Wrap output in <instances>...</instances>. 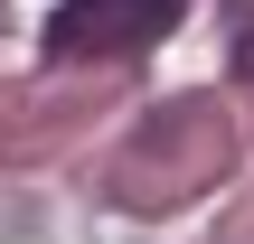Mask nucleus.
<instances>
[{"label": "nucleus", "mask_w": 254, "mask_h": 244, "mask_svg": "<svg viewBox=\"0 0 254 244\" xmlns=\"http://www.w3.org/2000/svg\"><path fill=\"white\" fill-rule=\"evenodd\" d=\"M189 19V0H57L47 56H141Z\"/></svg>", "instance_id": "nucleus-1"}, {"label": "nucleus", "mask_w": 254, "mask_h": 244, "mask_svg": "<svg viewBox=\"0 0 254 244\" xmlns=\"http://www.w3.org/2000/svg\"><path fill=\"white\" fill-rule=\"evenodd\" d=\"M236 75H254V19L236 28Z\"/></svg>", "instance_id": "nucleus-2"}]
</instances>
